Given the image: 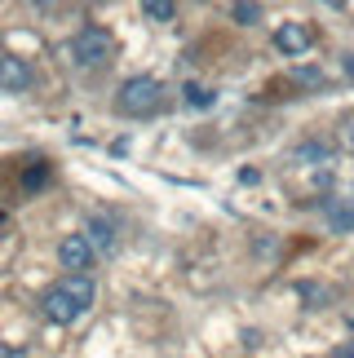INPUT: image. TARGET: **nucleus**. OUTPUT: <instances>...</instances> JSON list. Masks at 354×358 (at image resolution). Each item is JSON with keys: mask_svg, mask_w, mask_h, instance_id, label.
Wrapping results in <instances>:
<instances>
[{"mask_svg": "<svg viewBox=\"0 0 354 358\" xmlns=\"http://www.w3.org/2000/svg\"><path fill=\"white\" fill-rule=\"evenodd\" d=\"M89 243L102 248V252H111V248H115V226L106 222V217H93V222H89Z\"/></svg>", "mask_w": 354, "mask_h": 358, "instance_id": "7", "label": "nucleus"}, {"mask_svg": "<svg viewBox=\"0 0 354 358\" xmlns=\"http://www.w3.org/2000/svg\"><path fill=\"white\" fill-rule=\"evenodd\" d=\"M310 45H315V31H310L306 22H283L279 31H275V49L288 53V58H302Z\"/></svg>", "mask_w": 354, "mask_h": 358, "instance_id": "5", "label": "nucleus"}, {"mask_svg": "<svg viewBox=\"0 0 354 358\" xmlns=\"http://www.w3.org/2000/svg\"><path fill=\"white\" fill-rule=\"evenodd\" d=\"M346 71H350V76H354V53H350V58H346Z\"/></svg>", "mask_w": 354, "mask_h": 358, "instance_id": "16", "label": "nucleus"}, {"mask_svg": "<svg viewBox=\"0 0 354 358\" xmlns=\"http://www.w3.org/2000/svg\"><path fill=\"white\" fill-rule=\"evenodd\" d=\"M93 296H98V287H93L89 274H66L62 283H53L45 296H40V314H45L49 323H76V319H85L89 306H93Z\"/></svg>", "mask_w": 354, "mask_h": 358, "instance_id": "1", "label": "nucleus"}, {"mask_svg": "<svg viewBox=\"0 0 354 358\" xmlns=\"http://www.w3.org/2000/svg\"><path fill=\"white\" fill-rule=\"evenodd\" d=\"M36 85L31 62L18 58V53H0V93H22Z\"/></svg>", "mask_w": 354, "mask_h": 358, "instance_id": "4", "label": "nucleus"}, {"mask_svg": "<svg viewBox=\"0 0 354 358\" xmlns=\"http://www.w3.org/2000/svg\"><path fill=\"white\" fill-rule=\"evenodd\" d=\"M328 226L332 230H354V208H332L328 213Z\"/></svg>", "mask_w": 354, "mask_h": 358, "instance_id": "13", "label": "nucleus"}, {"mask_svg": "<svg viewBox=\"0 0 354 358\" xmlns=\"http://www.w3.org/2000/svg\"><path fill=\"white\" fill-rule=\"evenodd\" d=\"M292 159H297V164H332V146H323V142H306V146H297V150H292Z\"/></svg>", "mask_w": 354, "mask_h": 358, "instance_id": "8", "label": "nucleus"}, {"mask_svg": "<svg viewBox=\"0 0 354 358\" xmlns=\"http://www.w3.org/2000/svg\"><path fill=\"white\" fill-rule=\"evenodd\" d=\"M45 177H49L45 169H27V177H22V182H27V186H45Z\"/></svg>", "mask_w": 354, "mask_h": 358, "instance_id": "14", "label": "nucleus"}, {"mask_svg": "<svg viewBox=\"0 0 354 358\" xmlns=\"http://www.w3.org/2000/svg\"><path fill=\"white\" fill-rule=\"evenodd\" d=\"M160 102H164V85H160L155 76H133V80H125V85H120V93H115V111H120V115H133V120L155 115Z\"/></svg>", "mask_w": 354, "mask_h": 358, "instance_id": "2", "label": "nucleus"}, {"mask_svg": "<svg viewBox=\"0 0 354 358\" xmlns=\"http://www.w3.org/2000/svg\"><path fill=\"white\" fill-rule=\"evenodd\" d=\"M292 80H297V85H310V89H319V85H323V71H319V66H297V71H292Z\"/></svg>", "mask_w": 354, "mask_h": 358, "instance_id": "12", "label": "nucleus"}, {"mask_svg": "<svg viewBox=\"0 0 354 358\" xmlns=\"http://www.w3.org/2000/svg\"><path fill=\"white\" fill-rule=\"evenodd\" d=\"M58 261H62L66 270L85 274L89 261H93V243H89V235H66V239L58 243Z\"/></svg>", "mask_w": 354, "mask_h": 358, "instance_id": "6", "label": "nucleus"}, {"mask_svg": "<svg viewBox=\"0 0 354 358\" xmlns=\"http://www.w3.org/2000/svg\"><path fill=\"white\" fill-rule=\"evenodd\" d=\"M142 18L146 22H173L177 18V5H169V0H146V5H142Z\"/></svg>", "mask_w": 354, "mask_h": 358, "instance_id": "9", "label": "nucleus"}, {"mask_svg": "<svg viewBox=\"0 0 354 358\" xmlns=\"http://www.w3.org/2000/svg\"><path fill=\"white\" fill-rule=\"evenodd\" d=\"M111 49H115V36L106 31V27H80L66 53H71L76 66H102L111 58Z\"/></svg>", "mask_w": 354, "mask_h": 358, "instance_id": "3", "label": "nucleus"}, {"mask_svg": "<svg viewBox=\"0 0 354 358\" xmlns=\"http://www.w3.org/2000/svg\"><path fill=\"white\" fill-rule=\"evenodd\" d=\"M332 358H354V350H337V354H332Z\"/></svg>", "mask_w": 354, "mask_h": 358, "instance_id": "15", "label": "nucleus"}, {"mask_svg": "<svg viewBox=\"0 0 354 358\" xmlns=\"http://www.w3.org/2000/svg\"><path fill=\"white\" fill-rule=\"evenodd\" d=\"M182 93H186V106H195V111H208V106L217 102V98H213V93L204 89V85H186Z\"/></svg>", "mask_w": 354, "mask_h": 358, "instance_id": "10", "label": "nucleus"}, {"mask_svg": "<svg viewBox=\"0 0 354 358\" xmlns=\"http://www.w3.org/2000/svg\"><path fill=\"white\" fill-rule=\"evenodd\" d=\"M230 18L239 27H253V22H262V5H230Z\"/></svg>", "mask_w": 354, "mask_h": 358, "instance_id": "11", "label": "nucleus"}]
</instances>
